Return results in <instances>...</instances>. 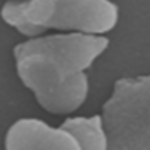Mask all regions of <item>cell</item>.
Here are the masks:
<instances>
[{"label":"cell","instance_id":"obj_1","mask_svg":"<svg viewBox=\"0 0 150 150\" xmlns=\"http://www.w3.org/2000/svg\"><path fill=\"white\" fill-rule=\"evenodd\" d=\"M109 47L105 35L54 33L28 37L13 47L16 74L44 110L71 115L87 100L88 69Z\"/></svg>","mask_w":150,"mask_h":150},{"label":"cell","instance_id":"obj_2","mask_svg":"<svg viewBox=\"0 0 150 150\" xmlns=\"http://www.w3.org/2000/svg\"><path fill=\"white\" fill-rule=\"evenodd\" d=\"M0 16L24 37L49 31L105 35L119 19L112 0H8Z\"/></svg>","mask_w":150,"mask_h":150},{"label":"cell","instance_id":"obj_4","mask_svg":"<svg viewBox=\"0 0 150 150\" xmlns=\"http://www.w3.org/2000/svg\"><path fill=\"white\" fill-rule=\"evenodd\" d=\"M5 147L8 150H80L62 127H52L34 118L18 119L9 127Z\"/></svg>","mask_w":150,"mask_h":150},{"label":"cell","instance_id":"obj_5","mask_svg":"<svg viewBox=\"0 0 150 150\" xmlns=\"http://www.w3.org/2000/svg\"><path fill=\"white\" fill-rule=\"evenodd\" d=\"M60 127L74 138L80 150H108V140L100 115L69 116Z\"/></svg>","mask_w":150,"mask_h":150},{"label":"cell","instance_id":"obj_3","mask_svg":"<svg viewBox=\"0 0 150 150\" xmlns=\"http://www.w3.org/2000/svg\"><path fill=\"white\" fill-rule=\"evenodd\" d=\"M108 150H150V77L119 78L100 115Z\"/></svg>","mask_w":150,"mask_h":150}]
</instances>
